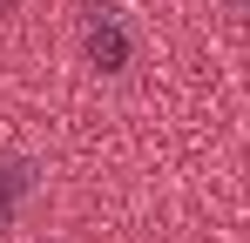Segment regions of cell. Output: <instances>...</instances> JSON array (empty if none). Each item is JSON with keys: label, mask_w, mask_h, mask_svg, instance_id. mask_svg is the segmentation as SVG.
<instances>
[{"label": "cell", "mask_w": 250, "mask_h": 243, "mask_svg": "<svg viewBox=\"0 0 250 243\" xmlns=\"http://www.w3.org/2000/svg\"><path fill=\"white\" fill-rule=\"evenodd\" d=\"M75 40H82V61L95 75H108V81L128 75L135 54H142V34H135L122 0H82L75 7Z\"/></svg>", "instance_id": "cell-1"}, {"label": "cell", "mask_w": 250, "mask_h": 243, "mask_svg": "<svg viewBox=\"0 0 250 243\" xmlns=\"http://www.w3.org/2000/svg\"><path fill=\"white\" fill-rule=\"evenodd\" d=\"M41 189V162L34 156H0V237L14 230V216H21V202Z\"/></svg>", "instance_id": "cell-2"}, {"label": "cell", "mask_w": 250, "mask_h": 243, "mask_svg": "<svg viewBox=\"0 0 250 243\" xmlns=\"http://www.w3.org/2000/svg\"><path fill=\"white\" fill-rule=\"evenodd\" d=\"M237 7H244V14H250V0H237Z\"/></svg>", "instance_id": "cell-3"}]
</instances>
